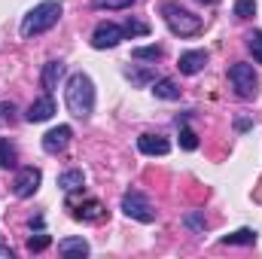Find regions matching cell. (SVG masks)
<instances>
[{
	"mask_svg": "<svg viewBox=\"0 0 262 259\" xmlns=\"http://www.w3.org/2000/svg\"><path fill=\"white\" fill-rule=\"evenodd\" d=\"M64 104L67 110L76 116V119H89L95 113V82L89 73H73L67 79V89H64Z\"/></svg>",
	"mask_w": 262,
	"mask_h": 259,
	"instance_id": "6da1fadb",
	"label": "cell"
},
{
	"mask_svg": "<svg viewBox=\"0 0 262 259\" xmlns=\"http://www.w3.org/2000/svg\"><path fill=\"white\" fill-rule=\"evenodd\" d=\"M61 12H64L61 0H43V3H37V6L21 18V37H28V40H31V37H37V34L52 31V28L58 25Z\"/></svg>",
	"mask_w": 262,
	"mask_h": 259,
	"instance_id": "7a4b0ae2",
	"label": "cell"
},
{
	"mask_svg": "<svg viewBox=\"0 0 262 259\" xmlns=\"http://www.w3.org/2000/svg\"><path fill=\"white\" fill-rule=\"evenodd\" d=\"M162 18H165V25L171 28V34H177V37H195L198 31L204 28L201 15L183 9V6L174 3V0H165V3H162Z\"/></svg>",
	"mask_w": 262,
	"mask_h": 259,
	"instance_id": "3957f363",
	"label": "cell"
},
{
	"mask_svg": "<svg viewBox=\"0 0 262 259\" xmlns=\"http://www.w3.org/2000/svg\"><path fill=\"white\" fill-rule=\"evenodd\" d=\"M229 79H232V85H235V95H238V98H244V101L256 98V92H259V76H256L253 64H244V61L232 64V67H229Z\"/></svg>",
	"mask_w": 262,
	"mask_h": 259,
	"instance_id": "277c9868",
	"label": "cell"
},
{
	"mask_svg": "<svg viewBox=\"0 0 262 259\" xmlns=\"http://www.w3.org/2000/svg\"><path fill=\"white\" fill-rule=\"evenodd\" d=\"M122 213L131 217V220H137V223H152L156 220V210H152L149 198L143 192H137V189H128L122 195Z\"/></svg>",
	"mask_w": 262,
	"mask_h": 259,
	"instance_id": "5b68a950",
	"label": "cell"
},
{
	"mask_svg": "<svg viewBox=\"0 0 262 259\" xmlns=\"http://www.w3.org/2000/svg\"><path fill=\"white\" fill-rule=\"evenodd\" d=\"M122 40H125V28L116 25V21H101V25L95 28V34H92V46H95V49H113V46H119Z\"/></svg>",
	"mask_w": 262,
	"mask_h": 259,
	"instance_id": "8992f818",
	"label": "cell"
},
{
	"mask_svg": "<svg viewBox=\"0 0 262 259\" xmlns=\"http://www.w3.org/2000/svg\"><path fill=\"white\" fill-rule=\"evenodd\" d=\"M40 180H43L40 168H34V165L18 168V171H15V180H12V192H15V198H31V195L40 189Z\"/></svg>",
	"mask_w": 262,
	"mask_h": 259,
	"instance_id": "52a82bcc",
	"label": "cell"
},
{
	"mask_svg": "<svg viewBox=\"0 0 262 259\" xmlns=\"http://www.w3.org/2000/svg\"><path fill=\"white\" fill-rule=\"evenodd\" d=\"M70 137H73V128H70V125H55V128H49L43 134V149H46L49 156H58V153L67 149Z\"/></svg>",
	"mask_w": 262,
	"mask_h": 259,
	"instance_id": "ba28073f",
	"label": "cell"
},
{
	"mask_svg": "<svg viewBox=\"0 0 262 259\" xmlns=\"http://www.w3.org/2000/svg\"><path fill=\"white\" fill-rule=\"evenodd\" d=\"M137 149H140L143 156H168V153H171V143H168V137H162V134H140V137H137Z\"/></svg>",
	"mask_w": 262,
	"mask_h": 259,
	"instance_id": "9c48e42d",
	"label": "cell"
},
{
	"mask_svg": "<svg viewBox=\"0 0 262 259\" xmlns=\"http://www.w3.org/2000/svg\"><path fill=\"white\" fill-rule=\"evenodd\" d=\"M52 113H55V101H52V95L46 92L43 98H37V101L28 107L25 119H28V122H46V119H52Z\"/></svg>",
	"mask_w": 262,
	"mask_h": 259,
	"instance_id": "30bf717a",
	"label": "cell"
},
{
	"mask_svg": "<svg viewBox=\"0 0 262 259\" xmlns=\"http://www.w3.org/2000/svg\"><path fill=\"white\" fill-rule=\"evenodd\" d=\"M204 64H207V52H204V49H189V52H183V55H180V61H177L180 73H186V76L201 73Z\"/></svg>",
	"mask_w": 262,
	"mask_h": 259,
	"instance_id": "8fae6325",
	"label": "cell"
},
{
	"mask_svg": "<svg viewBox=\"0 0 262 259\" xmlns=\"http://www.w3.org/2000/svg\"><path fill=\"white\" fill-rule=\"evenodd\" d=\"M64 76V61H46L43 73H40V82H43V92H55L58 89V79Z\"/></svg>",
	"mask_w": 262,
	"mask_h": 259,
	"instance_id": "7c38bea8",
	"label": "cell"
},
{
	"mask_svg": "<svg viewBox=\"0 0 262 259\" xmlns=\"http://www.w3.org/2000/svg\"><path fill=\"white\" fill-rule=\"evenodd\" d=\"M152 95L162 98V101H180V85L165 76V79H156L152 82Z\"/></svg>",
	"mask_w": 262,
	"mask_h": 259,
	"instance_id": "4fadbf2b",
	"label": "cell"
},
{
	"mask_svg": "<svg viewBox=\"0 0 262 259\" xmlns=\"http://www.w3.org/2000/svg\"><path fill=\"white\" fill-rule=\"evenodd\" d=\"M58 186H61L64 192H79V189L85 186V177H82L79 168H70V171H61V174H58Z\"/></svg>",
	"mask_w": 262,
	"mask_h": 259,
	"instance_id": "5bb4252c",
	"label": "cell"
},
{
	"mask_svg": "<svg viewBox=\"0 0 262 259\" xmlns=\"http://www.w3.org/2000/svg\"><path fill=\"white\" fill-rule=\"evenodd\" d=\"M58 253L61 256H89V241L85 238H64L58 241Z\"/></svg>",
	"mask_w": 262,
	"mask_h": 259,
	"instance_id": "9a60e30c",
	"label": "cell"
},
{
	"mask_svg": "<svg viewBox=\"0 0 262 259\" xmlns=\"http://www.w3.org/2000/svg\"><path fill=\"white\" fill-rule=\"evenodd\" d=\"M165 55V46H159V43H152V46H134L131 49V58H137V61H159Z\"/></svg>",
	"mask_w": 262,
	"mask_h": 259,
	"instance_id": "2e32d148",
	"label": "cell"
},
{
	"mask_svg": "<svg viewBox=\"0 0 262 259\" xmlns=\"http://www.w3.org/2000/svg\"><path fill=\"white\" fill-rule=\"evenodd\" d=\"M125 76H128L134 85H149V82H156V73L149 70V67H125Z\"/></svg>",
	"mask_w": 262,
	"mask_h": 259,
	"instance_id": "e0dca14e",
	"label": "cell"
},
{
	"mask_svg": "<svg viewBox=\"0 0 262 259\" xmlns=\"http://www.w3.org/2000/svg\"><path fill=\"white\" fill-rule=\"evenodd\" d=\"M76 220H104V204L101 201H89L85 207H76V213H73Z\"/></svg>",
	"mask_w": 262,
	"mask_h": 259,
	"instance_id": "ac0fdd59",
	"label": "cell"
},
{
	"mask_svg": "<svg viewBox=\"0 0 262 259\" xmlns=\"http://www.w3.org/2000/svg\"><path fill=\"white\" fill-rule=\"evenodd\" d=\"M223 244H256V232L253 229H238V232L226 235Z\"/></svg>",
	"mask_w": 262,
	"mask_h": 259,
	"instance_id": "d6986e66",
	"label": "cell"
},
{
	"mask_svg": "<svg viewBox=\"0 0 262 259\" xmlns=\"http://www.w3.org/2000/svg\"><path fill=\"white\" fill-rule=\"evenodd\" d=\"M0 168H15V146L0 137Z\"/></svg>",
	"mask_w": 262,
	"mask_h": 259,
	"instance_id": "ffe728a7",
	"label": "cell"
},
{
	"mask_svg": "<svg viewBox=\"0 0 262 259\" xmlns=\"http://www.w3.org/2000/svg\"><path fill=\"white\" fill-rule=\"evenodd\" d=\"M183 226H186V229H192V232H198V235H204V229H207V220H204V213L189 210V213L183 217Z\"/></svg>",
	"mask_w": 262,
	"mask_h": 259,
	"instance_id": "44dd1931",
	"label": "cell"
},
{
	"mask_svg": "<svg viewBox=\"0 0 262 259\" xmlns=\"http://www.w3.org/2000/svg\"><path fill=\"white\" fill-rule=\"evenodd\" d=\"M244 43H247V49L253 52V61L262 64V31H250V34L244 37Z\"/></svg>",
	"mask_w": 262,
	"mask_h": 259,
	"instance_id": "7402d4cb",
	"label": "cell"
},
{
	"mask_svg": "<svg viewBox=\"0 0 262 259\" xmlns=\"http://www.w3.org/2000/svg\"><path fill=\"white\" fill-rule=\"evenodd\" d=\"M49 244H52V238H49L46 232H37V235L28 238V253H43Z\"/></svg>",
	"mask_w": 262,
	"mask_h": 259,
	"instance_id": "603a6c76",
	"label": "cell"
},
{
	"mask_svg": "<svg viewBox=\"0 0 262 259\" xmlns=\"http://www.w3.org/2000/svg\"><path fill=\"white\" fill-rule=\"evenodd\" d=\"M256 12V0H235V15L238 18H250Z\"/></svg>",
	"mask_w": 262,
	"mask_h": 259,
	"instance_id": "cb8c5ba5",
	"label": "cell"
},
{
	"mask_svg": "<svg viewBox=\"0 0 262 259\" xmlns=\"http://www.w3.org/2000/svg\"><path fill=\"white\" fill-rule=\"evenodd\" d=\"M134 0H92L95 9H128Z\"/></svg>",
	"mask_w": 262,
	"mask_h": 259,
	"instance_id": "d4e9b609",
	"label": "cell"
},
{
	"mask_svg": "<svg viewBox=\"0 0 262 259\" xmlns=\"http://www.w3.org/2000/svg\"><path fill=\"white\" fill-rule=\"evenodd\" d=\"M180 146H183V149H189V153H192V149L198 146V137H195V131H192V128H186V125L180 128Z\"/></svg>",
	"mask_w": 262,
	"mask_h": 259,
	"instance_id": "484cf974",
	"label": "cell"
},
{
	"mask_svg": "<svg viewBox=\"0 0 262 259\" xmlns=\"http://www.w3.org/2000/svg\"><path fill=\"white\" fill-rule=\"evenodd\" d=\"M122 28H125V37H143V34L149 31L143 21H128V25H122Z\"/></svg>",
	"mask_w": 262,
	"mask_h": 259,
	"instance_id": "4316f807",
	"label": "cell"
},
{
	"mask_svg": "<svg viewBox=\"0 0 262 259\" xmlns=\"http://www.w3.org/2000/svg\"><path fill=\"white\" fill-rule=\"evenodd\" d=\"M12 113H15V107H12L9 101H6V104H0V125H12V119H15Z\"/></svg>",
	"mask_w": 262,
	"mask_h": 259,
	"instance_id": "83f0119b",
	"label": "cell"
},
{
	"mask_svg": "<svg viewBox=\"0 0 262 259\" xmlns=\"http://www.w3.org/2000/svg\"><path fill=\"white\" fill-rule=\"evenodd\" d=\"M250 125H253L250 119H235V128H238V131H247Z\"/></svg>",
	"mask_w": 262,
	"mask_h": 259,
	"instance_id": "f1b7e54d",
	"label": "cell"
},
{
	"mask_svg": "<svg viewBox=\"0 0 262 259\" xmlns=\"http://www.w3.org/2000/svg\"><path fill=\"white\" fill-rule=\"evenodd\" d=\"M0 259H12V250L6 244H0Z\"/></svg>",
	"mask_w": 262,
	"mask_h": 259,
	"instance_id": "f546056e",
	"label": "cell"
},
{
	"mask_svg": "<svg viewBox=\"0 0 262 259\" xmlns=\"http://www.w3.org/2000/svg\"><path fill=\"white\" fill-rule=\"evenodd\" d=\"M31 229H43V217H34L31 220Z\"/></svg>",
	"mask_w": 262,
	"mask_h": 259,
	"instance_id": "4dcf8cb0",
	"label": "cell"
},
{
	"mask_svg": "<svg viewBox=\"0 0 262 259\" xmlns=\"http://www.w3.org/2000/svg\"><path fill=\"white\" fill-rule=\"evenodd\" d=\"M198 3H207V6H216L220 0H198Z\"/></svg>",
	"mask_w": 262,
	"mask_h": 259,
	"instance_id": "1f68e13d",
	"label": "cell"
}]
</instances>
